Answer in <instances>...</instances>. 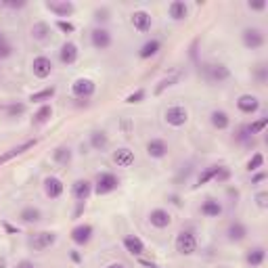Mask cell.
Returning <instances> with one entry per match:
<instances>
[{
  "label": "cell",
  "instance_id": "1",
  "mask_svg": "<svg viewBox=\"0 0 268 268\" xmlns=\"http://www.w3.org/2000/svg\"><path fill=\"white\" fill-rule=\"evenodd\" d=\"M117 187H120V178H117L113 172H101L97 176V183L92 185V193L109 195V193H113Z\"/></svg>",
  "mask_w": 268,
  "mask_h": 268
},
{
  "label": "cell",
  "instance_id": "2",
  "mask_svg": "<svg viewBox=\"0 0 268 268\" xmlns=\"http://www.w3.org/2000/svg\"><path fill=\"white\" fill-rule=\"evenodd\" d=\"M201 69H203V76H206V80L210 84H222L231 78V69L222 65V63H206Z\"/></svg>",
  "mask_w": 268,
  "mask_h": 268
},
{
  "label": "cell",
  "instance_id": "3",
  "mask_svg": "<svg viewBox=\"0 0 268 268\" xmlns=\"http://www.w3.org/2000/svg\"><path fill=\"white\" fill-rule=\"evenodd\" d=\"M174 245H176V251H178L180 256H193L195 251H197V237H195V233L193 231H180L176 235Z\"/></svg>",
  "mask_w": 268,
  "mask_h": 268
},
{
  "label": "cell",
  "instance_id": "4",
  "mask_svg": "<svg viewBox=\"0 0 268 268\" xmlns=\"http://www.w3.org/2000/svg\"><path fill=\"white\" fill-rule=\"evenodd\" d=\"M264 31L260 29V27H245L243 29V34H241V42L245 49L249 51H258V49H262L264 46Z\"/></svg>",
  "mask_w": 268,
  "mask_h": 268
},
{
  "label": "cell",
  "instance_id": "5",
  "mask_svg": "<svg viewBox=\"0 0 268 268\" xmlns=\"http://www.w3.org/2000/svg\"><path fill=\"white\" fill-rule=\"evenodd\" d=\"M57 243V235L51 233V231H42V233H34L31 237L27 239V245L34 249V251H44L53 247Z\"/></svg>",
  "mask_w": 268,
  "mask_h": 268
},
{
  "label": "cell",
  "instance_id": "6",
  "mask_svg": "<svg viewBox=\"0 0 268 268\" xmlns=\"http://www.w3.org/2000/svg\"><path fill=\"white\" fill-rule=\"evenodd\" d=\"M163 120H165V124H170L172 128H183V126L188 122V111L183 105H172V107L165 109Z\"/></svg>",
  "mask_w": 268,
  "mask_h": 268
},
{
  "label": "cell",
  "instance_id": "7",
  "mask_svg": "<svg viewBox=\"0 0 268 268\" xmlns=\"http://www.w3.org/2000/svg\"><path fill=\"white\" fill-rule=\"evenodd\" d=\"M94 90H97V84L90 78H78V80L72 84V92L76 99H90Z\"/></svg>",
  "mask_w": 268,
  "mask_h": 268
},
{
  "label": "cell",
  "instance_id": "8",
  "mask_svg": "<svg viewBox=\"0 0 268 268\" xmlns=\"http://www.w3.org/2000/svg\"><path fill=\"white\" fill-rule=\"evenodd\" d=\"M31 74H34L38 80H46V78L53 74V61L49 57H44V54L36 57L31 61Z\"/></svg>",
  "mask_w": 268,
  "mask_h": 268
},
{
  "label": "cell",
  "instance_id": "9",
  "mask_svg": "<svg viewBox=\"0 0 268 268\" xmlns=\"http://www.w3.org/2000/svg\"><path fill=\"white\" fill-rule=\"evenodd\" d=\"M90 42H92V46L97 51H107L113 40H111V34H109L105 27H94L90 31Z\"/></svg>",
  "mask_w": 268,
  "mask_h": 268
},
{
  "label": "cell",
  "instance_id": "10",
  "mask_svg": "<svg viewBox=\"0 0 268 268\" xmlns=\"http://www.w3.org/2000/svg\"><path fill=\"white\" fill-rule=\"evenodd\" d=\"M46 9L54 13L57 17H72L76 6H74V2H69V0H49V2H46Z\"/></svg>",
  "mask_w": 268,
  "mask_h": 268
},
{
  "label": "cell",
  "instance_id": "11",
  "mask_svg": "<svg viewBox=\"0 0 268 268\" xmlns=\"http://www.w3.org/2000/svg\"><path fill=\"white\" fill-rule=\"evenodd\" d=\"M130 21H132L134 29L140 31V34H147V31L151 29V26H153L151 13H147V11H134L132 17H130Z\"/></svg>",
  "mask_w": 268,
  "mask_h": 268
},
{
  "label": "cell",
  "instance_id": "12",
  "mask_svg": "<svg viewBox=\"0 0 268 268\" xmlns=\"http://www.w3.org/2000/svg\"><path fill=\"white\" fill-rule=\"evenodd\" d=\"M149 222H151V226L155 228H168L172 224V216H170V212L168 210H163V208H155L149 212Z\"/></svg>",
  "mask_w": 268,
  "mask_h": 268
},
{
  "label": "cell",
  "instance_id": "13",
  "mask_svg": "<svg viewBox=\"0 0 268 268\" xmlns=\"http://www.w3.org/2000/svg\"><path fill=\"white\" fill-rule=\"evenodd\" d=\"M44 193H46V197H51V199H59V197L65 193V185H63V180L57 176H46L44 178Z\"/></svg>",
  "mask_w": 268,
  "mask_h": 268
},
{
  "label": "cell",
  "instance_id": "14",
  "mask_svg": "<svg viewBox=\"0 0 268 268\" xmlns=\"http://www.w3.org/2000/svg\"><path fill=\"white\" fill-rule=\"evenodd\" d=\"M92 233H94L92 224H78L72 231V241L76 245H86V243L92 239Z\"/></svg>",
  "mask_w": 268,
  "mask_h": 268
},
{
  "label": "cell",
  "instance_id": "15",
  "mask_svg": "<svg viewBox=\"0 0 268 268\" xmlns=\"http://www.w3.org/2000/svg\"><path fill=\"white\" fill-rule=\"evenodd\" d=\"M237 107H239L241 113L251 115L260 109V101H258V97H254V94H241L237 99Z\"/></svg>",
  "mask_w": 268,
  "mask_h": 268
},
{
  "label": "cell",
  "instance_id": "16",
  "mask_svg": "<svg viewBox=\"0 0 268 268\" xmlns=\"http://www.w3.org/2000/svg\"><path fill=\"white\" fill-rule=\"evenodd\" d=\"M72 193H74V197H76V199L78 201H80V203H84V201H88V197L92 195V183H90V180H76V183H74V187H72Z\"/></svg>",
  "mask_w": 268,
  "mask_h": 268
},
{
  "label": "cell",
  "instance_id": "17",
  "mask_svg": "<svg viewBox=\"0 0 268 268\" xmlns=\"http://www.w3.org/2000/svg\"><path fill=\"white\" fill-rule=\"evenodd\" d=\"M147 155L153 157V160H161V157L168 155V143L163 138H151L147 143Z\"/></svg>",
  "mask_w": 268,
  "mask_h": 268
},
{
  "label": "cell",
  "instance_id": "18",
  "mask_svg": "<svg viewBox=\"0 0 268 268\" xmlns=\"http://www.w3.org/2000/svg\"><path fill=\"white\" fill-rule=\"evenodd\" d=\"M124 247L126 251H128L130 256H143L145 254V243L140 237H136V235H126L124 237Z\"/></svg>",
  "mask_w": 268,
  "mask_h": 268
},
{
  "label": "cell",
  "instance_id": "19",
  "mask_svg": "<svg viewBox=\"0 0 268 268\" xmlns=\"http://www.w3.org/2000/svg\"><path fill=\"white\" fill-rule=\"evenodd\" d=\"M226 237H228V241H233V243L243 241L247 237V226L243 222H239V220H235V222H231V224H228V228H226Z\"/></svg>",
  "mask_w": 268,
  "mask_h": 268
},
{
  "label": "cell",
  "instance_id": "20",
  "mask_svg": "<svg viewBox=\"0 0 268 268\" xmlns=\"http://www.w3.org/2000/svg\"><path fill=\"white\" fill-rule=\"evenodd\" d=\"M113 163L117 168H130L134 163V151H130L128 147H120L117 151H113Z\"/></svg>",
  "mask_w": 268,
  "mask_h": 268
},
{
  "label": "cell",
  "instance_id": "21",
  "mask_svg": "<svg viewBox=\"0 0 268 268\" xmlns=\"http://www.w3.org/2000/svg\"><path fill=\"white\" fill-rule=\"evenodd\" d=\"M59 61L63 65H74L78 61V46L74 42H65L59 51Z\"/></svg>",
  "mask_w": 268,
  "mask_h": 268
},
{
  "label": "cell",
  "instance_id": "22",
  "mask_svg": "<svg viewBox=\"0 0 268 268\" xmlns=\"http://www.w3.org/2000/svg\"><path fill=\"white\" fill-rule=\"evenodd\" d=\"M201 214L206 218H218L222 214V203L214 199V197H208V199L201 203Z\"/></svg>",
  "mask_w": 268,
  "mask_h": 268
},
{
  "label": "cell",
  "instance_id": "23",
  "mask_svg": "<svg viewBox=\"0 0 268 268\" xmlns=\"http://www.w3.org/2000/svg\"><path fill=\"white\" fill-rule=\"evenodd\" d=\"M210 122L216 130H226L228 126H231V117H228V113L222 111V109H214V111L210 113Z\"/></svg>",
  "mask_w": 268,
  "mask_h": 268
},
{
  "label": "cell",
  "instance_id": "24",
  "mask_svg": "<svg viewBox=\"0 0 268 268\" xmlns=\"http://www.w3.org/2000/svg\"><path fill=\"white\" fill-rule=\"evenodd\" d=\"M168 15H170V19H174V21H183L188 15V6L183 0H174V2H170V6H168Z\"/></svg>",
  "mask_w": 268,
  "mask_h": 268
},
{
  "label": "cell",
  "instance_id": "25",
  "mask_svg": "<svg viewBox=\"0 0 268 268\" xmlns=\"http://www.w3.org/2000/svg\"><path fill=\"white\" fill-rule=\"evenodd\" d=\"M160 49H161V42L157 40V38H151V40H147L143 46H140L138 57L140 59H151V57H155V54L160 53Z\"/></svg>",
  "mask_w": 268,
  "mask_h": 268
},
{
  "label": "cell",
  "instance_id": "26",
  "mask_svg": "<svg viewBox=\"0 0 268 268\" xmlns=\"http://www.w3.org/2000/svg\"><path fill=\"white\" fill-rule=\"evenodd\" d=\"M36 147V138L34 140H26V143H21L19 147H13L11 151H6L4 155H0V163H6L9 160H13V157H17V155H21V153H26L27 149H34Z\"/></svg>",
  "mask_w": 268,
  "mask_h": 268
},
{
  "label": "cell",
  "instance_id": "27",
  "mask_svg": "<svg viewBox=\"0 0 268 268\" xmlns=\"http://www.w3.org/2000/svg\"><path fill=\"white\" fill-rule=\"evenodd\" d=\"M31 38L38 42H46L51 38V26L49 23H44V21H38L31 26Z\"/></svg>",
  "mask_w": 268,
  "mask_h": 268
},
{
  "label": "cell",
  "instance_id": "28",
  "mask_svg": "<svg viewBox=\"0 0 268 268\" xmlns=\"http://www.w3.org/2000/svg\"><path fill=\"white\" fill-rule=\"evenodd\" d=\"M19 218L26 224H36V222H40V220H42V212L38 208H34V206H27V208H23L19 212Z\"/></svg>",
  "mask_w": 268,
  "mask_h": 268
},
{
  "label": "cell",
  "instance_id": "29",
  "mask_svg": "<svg viewBox=\"0 0 268 268\" xmlns=\"http://www.w3.org/2000/svg\"><path fill=\"white\" fill-rule=\"evenodd\" d=\"M90 145L92 149H97V151H105V149L109 147V136H107V132L103 130H94L90 134Z\"/></svg>",
  "mask_w": 268,
  "mask_h": 268
},
{
  "label": "cell",
  "instance_id": "30",
  "mask_svg": "<svg viewBox=\"0 0 268 268\" xmlns=\"http://www.w3.org/2000/svg\"><path fill=\"white\" fill-rule=\"evenodd\" d=\"M264 258H266V249L262 247V245H258V247H251L249 251H247V256H245V260H247V264L249 266H260L264 262Z\"/></svg>",
  "mask_w": 268,
  "mask_h": 268
},
{
  "label": "cell",
  "instance_id": "31",
  "mask_svg": "<svg viewBox=\"0 0 268 268\" xmlns=\"http://www.w3.org/2000/svg\"><path fill=\"white\" fill-rule=\"evenodd\" d=\"M53 160L57 161V163H61V165H67L69 161H72V149L65 147V145L57 147V149L53 151Z\"/></svg>",
  "mask_w": 268,
  "mask_h": 268
},
{
  "label": "cell",
  "instance_id": "32",
  "mask_svg": "<svg viewBox=\"0 0 268 268\" xmlns=\"http://www.w3.org/2000/svg\"><path fill=\"white\" fill-rule=\"evenodd\" d=\"M53 117V107L51 105H42L38 111L34 113V120H31V124L34 126H42V124H46Z\"/></svg>",
  "mask_w": 268,
  "mask_h": 268
},
{
  "label": "cell",
  "instance_id": "33",
  "mask_svg": "<svg viewBox=\"0 0 268 268\" xmlns=\"http://www.w3.org/2000/svg\"><path fill=\"white\" fill-rule=\"evenodd\" d=\"M220 170H222V165H208V168H206V170H203L201 174H199V180H197V185H208L210 180L218 178Z\"/></svg>",
  "mask_w": 268,
  "mask_h": 268
},
{
  "label": "cell",
  "instance_id": "34",
  "mask_svg": "<svg viewBox=\"0 0 268 268\" xmlns=\"http://www.w3.org/2000/svg\"><path fill=\"white\" fill-rule=\"evenodd\" d=\"M180 80V72H176V74H172V76H168V78H163V80L157 84V88H155V94H161L165 88H170V86H174L176 82Z\"/></svg>",
  "mask_w": 268,
  "mask_h": 268
},
{
  "label": "cell",
  "instance_id": "35",
  "mask_svg": "<svg viewBox=\"0 0 268 268\" xmlns=\"http://www.w3.org/2000/svg\"><path fill=\"white\" fill-rule=\"evenodd\" d=\"M53 94H54V88L51 86V88H44V90H40V92H34V94L29 97V101H31V103H42V101L53 99Z\"/></svg>",
  "mask_w": 268,
  "mask_h": 268
},
{
  "label": "cell",
  "instance_id": "36",
  "mask_svg": "<svg viewBox=\"0 0 268 268\" xmlns=\"http://www.w3.org/2000/svg\"><path fill=\"white\" fill-rule=\"evenodd\" d=\"M264 165V155L262 153H254V157L247 161V172H256Z\"/></svg>",
  "mask_w": 268,
  "mask_h": 268
},
{
  "label": "cell",
  "instance_id": "37",
  "mask_svg": "<svg viewBox=\"0 0 268 268\" xmlns=\"http://www.w3.org/2000/svg\"><path fill=\"white\" fill-rule=\"evenodd\" d=\"M266 124H268V117H260L258 122H254V124L247 126V130H249V134H260V132L266 128Z\"/></svg>",
  "mask_w": 268,
  "mask_h": 268
},
{
  "label": "cell",
  "instance_id": "38",
  "mask_svg": "<svg viewBox=\"0 0 268 268\" xmlns=\"http://www.w3.org/2000/svg\"><path fill=\"white\" fill-rule=\"evenodd\" d=\"M145 94H147V92H145L143 88H138L136 92H132V94H130V97H128V99H126V103H130V105H134V103H140V101H143V99H145Z\"/></svg>",
  "mask_w": 268,
  "mask_h": 268
},
{
  "label": "cell",
  "instance_id": "39",
  "mask_svg": "<svg viewBox=\"0 0 268 268\" xmlns=\"http://www.w3.org/2000/svg\"><path fill=\"white\" fill-rule=\"evenodd\" d=\"M6 111H9V115H11V117H15V115H21L23 111H26V105H23V103H15V105H11L9 109H6Z\"/></svg>",
  "mask_w": 268,
  "mask_h": 268
},
{
  "label": "cell",
  "instance_id": "40",
  "mask_svg": "<svg viewBox=\"0 0 268 268\" xmlns=\"http://www.w3.org/2000/svg\"><path fill=\"white\" fill-rule=\"evenodd\" d=\"M247 6L251 11H264L266 9V0H249Z\"/></svg>",
  "mask_w": 268,
  "mask_h": 268
},
{
  "label": "cell",
  "instance_id": "41",
  "mask_svg": "<svg viewBox=\"0 0 268 268\" xmlns=\"http://www.w3.org/2000/svg\"><path fill=\"white\" fill-rule=\"evenodd\" d=\"M256 78L260 84H266V65H258L256 69Z\"/></svg>",
  "mask_w": 268,
  "mask_h": 268
},
{
  "label": "cell",
  "instance_id": "42",
  "mask_svg": "<svg viewBox=\"0 0 268 268\" xmlns=\"http://www.w3.org/2000/svg\"><path fill=\"white\" fill-rule=\"evenodd\" d=\"M57 26H59V29L61 31H74V26H72V23H69V21H57Z\"/></svg>",
  "mask_w": 268,
  "mask_h": 268
},
{
  "label": "cell",
  "instance_id": "43",
  "mask_svg": "<svg viewBox=\"0 0 268 268\" xmlns=\"http://www.w3.org/2000/svg\"><path fill=\"white\" fill-rule=\"evenodd\" d=\"M9 54H11V46L2 42V44H0V59H6Z\"/></svg>",
  "mask_w": 268,
  "mask_h": 268
},
{
  "label": "cell",
  "instance_id": "44",
  "mask_svg": "<svg viewBox=\"0 0 268 268\" xmlns=\"http://www.w3.org/2000/svg\"><path fill=\"white\" fill-rule=\"evenodd\" d=\"M266 199H268L266 193H258V195H256V201H258L260 208H266Z\"/></svg>",
  "mask_w": 268,
  "mask_h": 268
},
{
  "label": "cell",
  "instance_id": "45",
  "mask_svg": "<svg viewBox=\"0 0 268 268\" xmlns=\"http://www.w3.org/2000/svg\"><path fill=\"white\" fill-rule=\"evenodd\" d=\"M17 268H38V266L31 262V260H21V262L17 264Z\"/></svg>",
  "mask_w": 268,
  "mask_h": 268
},
{
  "label": "cell",
  "instance_id": "46",
  "mask_svg": "<svg viewBox=\"0 0 268 268\" xmlns=\"http://www.w3.org/2000/svg\"><path fill=\"white\" fill-rule=\"evenodd\" d=\"M264 178H266V174H264V172H260V174H256L254 178H251V183H254V185H258V183H262Z\"/></svg>",
  "mask_w": 268,
  "mask_h": 268
},
{
  "label": "cell",
  "instance_id": "47",
  "mask_svg": "<svg viewBox=\"0 0 268 268\" xmlns=\"http://www.w3.org/2000/svg\"><path fill=\"white\" fill-rule=\"evenodd\" d=\"M97 19H99V21H105V19H107V11H105V9H103V11H97Z\"/></svg>",
  "mask_w": 268,
  "mask_h": 268
},
{
  "label": "cell",
  "instance_id": "48",
  "mask_svg": "<svg viewBox=\"0 0 268 268\" xmlns=\"http://www.w3.org/2000/svg\"><path fill=\"white\" fill-rule=\"evenodd\" d=\"M6 6H11V9H21L23 2H6Z\"/></svg>",
  "mask_w": 268,
  "mask_h": 268
},
{
  "label": "cell",
  "instance_id": "49",
  "mask_svg": "<svg viewBox=\"0 0 268 268\" xmlns=\"http://www.w3.org/2000/svg\"><path fill=\"white\" fill-rule=\"evenodd\" d=\"M107 268H126V266H124L122 262H113V264H109Z\"/></svg>",
  "mask_w": 268,
  "mask_h": 268
},
{
  "label": "cell",
  "instance_id": "50",
  "mask_svg": "<svg viewBox=\"0 0 268 268\" xmlns=\"http://www.w3.org/2000/svg\"><path fill=\"white\" fill-rule=\"evenodd\" d=\"M140 264H145V266H149V268H160L157 264H151V262H145V260H140Z\"/></svg>",
  "mask_w": 268,
  "mask_h": 268
},
{
  "label": "cell",
  "instance_id": "51",
  "mask_svg": "<svg viewBox=\"0 0 268 268\" xmlns=\"http://www.w3.org/2000/svg\"><path fill=\"white\" fill-rule=\"evenodd\" d=\"M72 258H74V262H80V254H78V251H74Z\"/></svg>",
  "mask_w": 268,
  "mask_h": 268
},
{
  "label": "cell",
  "instance_id": "52",
  "mask_svg": "<svg viewBox=\"0 0 268 268\" xmlns=\"http://www.w3.org/2000/svg\"><path fill=\"white\" fill-rule=\"evenodd\" d=\"M0 268H6V258L0 256Z\"/></svg>",
  "mask_w": 268,
  "mask_h": 268
},
{
  "label": "cell",
  "instance_id": "53",
  "mask_svg": "<svg viewBox=\"0 0 268 268\" xmlns=\"http://www.w3.org/2000/svg\"><path fill=\"white\" fill-rule=\"evenodd\" d=\"M2 42H4V36H2V34H0V44H2Z\"/></svg>",
  "mask_w": 268,
  "mask_h": 268
}]
</instances>
